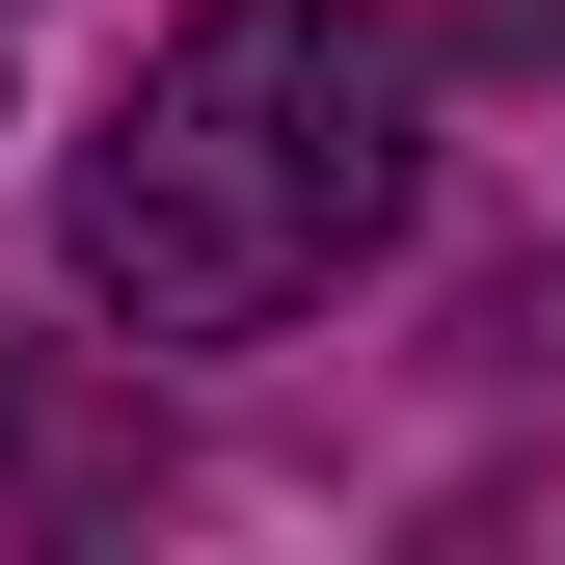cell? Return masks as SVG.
Segmentation results:
<instances>
[{"instance_id":"2","label":"cell","mask_w":565,"mask_h":565,"mask_svg":"<svg viewBox=\"0 0 565 565\" xmlns=\"http://www.w3.org/2000/svg\"><path fill=\"white\" fill-rule=\"evenodd\" d=\"M0 484H135V431H28V404H0Z\"/></svg>"},{"instance_id":"1","label":"cell","mask_w":565,"mask_h":565,"mask_svg":"<svg viewBox=\"0 0 565 565\" xmlns=\"http://www.w3.org/2000/svg\"><path fill=\"white\" fill-rule=\"evenodd\" d=\"M404 162H431V54L377 0H189L135 54V108L82 135L54 243H82V297L135 350H243L404 216Z\"/></svg>"}]
</instances>
